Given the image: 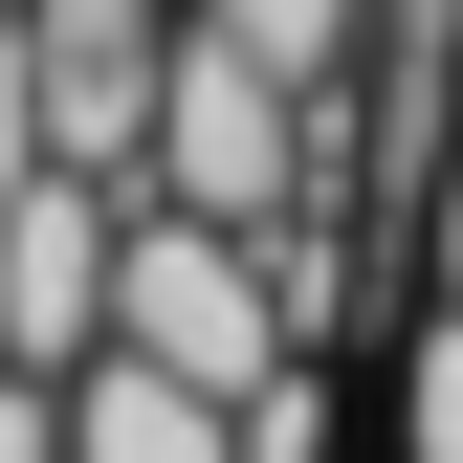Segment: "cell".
Segmentation results:
<instances>
[{"label": "cell", "instance_id": "cell-5", "mask_svg": "<svg viewBox=\"0 0 463 463\" xmlns=\"http://www.w3.org/2000/svg\"><path fill=\"white\" fill-rule=\"evenodd\" d=\"M67 463H243V420L177 397L155 354H89V375H67Z\"/></svg>", "mask_w": 463, "mask_h": 463}, {"label": "cell", "instance_id": "cell-11", "mask_svg": "<svg viewBox=\"0 0 463 463\" xmlns=\"http://www.w3.org/2000/svg\"><path fill=\"white\" fill-rule=\"evenodd\" d=\"M441 133H463V67H441Z\"/></svg>", "mask_w": 463, "mask_h": 463}, {"label": "cell", "instance_id": "cell-7", "mask_svg": "<svg viewBox=\"0 0 463 463\" xmlns=\"http://www.w3.org/2000/svg\"><path fill=\"white\" fill-rule=\"evenodd\" d=\"M397 463H463V309L397 331Z\"/></svg>", "mask_w": 463, "mask_h": 463}, {"label": "cell", "instance_id": "cell-10", "mask_svg": "<svg viewBox=\"0 0 463 463\" xmlns=\"http://www.w3.org/2000/svg\"><path fill=\"white\" fill-rule=\"evenodd\" d=\"M420 265H441V309H463V155L420 177Z\"/></svg>", "mask_w": 463, "mask_h": 463}, {"label": "cell", "instance_id": "cell-6", "mask_svg": "<svg viewBox=\"0 0 463 463\" xmlns=\"http://www.w3.org/2000/svg\"><path fill=\"white\" fill-rule=\"evenodd\" d=\"M199 23L243 44L265 89H309V110H354V89H375V0H199Z\"/></svg>", "mask_w": 463, "mask_h": 463}, {"label": "cell", "instance_id": "cell-8", "mask_svg": "<svg viewBox=\"0 0 463 463\" xmlns=\"http://www.w3.org/2000/svg\"><path fill=\"white\" fill-rule=\"evenodd\" d=\"M44 177V44H23V0H0V199Z\"/></svg>", "mask_w": 463, "mask_h": 463}, {"label": "cell", "instance_id": "cell-9", "mask_svg": "<svg viewBox=\"0 0 463 463\" xmlns=\"http://www.w3.org/2000/svg\"><path fill=\"white\" fill-rule=\"evenodd\" d=\"M0 463H67V375H0Z\"/></svg>", "mask_w": 463, "mask_h": 463}, {"label": "cell", "instance_id": "cell-4", "mask_svg": "<svg viewBox=\"0 0 463 463\" xmlns=\"http://www.w3.org/2000/svg\"><path fill=\"white\" fill-rule=\"evenodd\" d=\"M110 243H133V199H89V177L0 199V375H89L110 354Z\"/></svg>", "mask_w": 463, "mask_h": 463}, {"label": "cell", "instance_id": "cell-2", "mask_svg": "<svg viewBox=\"0 0 463 463\" xmlns=\"http://www.w3.org/2000/svg\"><path fill=\"white\" fill-rule=\"evenodd\" d=\"M110 354H155L177 397H221V420H243L265 375H309L265 243H221V221H177V199H133V243H110Z\"/></svg>", "mask_w": 463, "mask_h": 463}, {"label": "cell", "instance_id": "cell-1", "mask_svg": "<svg viewBox=\"0 0 463 463\" xmlns=\"http://www.w3.org/2000/svg\"><path fill=\"white\" fill-rule=\"evenodd\" d=\"M155 199L221 221V243H287V221L331 199V110H309V89H265L199 0H177V67H155Z\"/></svg>", "mask_w": 463, "mask_h": 463}, {"label": "cell", "instance_id": "cell-3", "mask_svg": "<svg viewBox=\"0 0 463 463\" xmlns=\"http://www.w3.org/2000/svg\"><path fill=\"white\" fill-rule=\"evenodd\" d=\"M44 44V177L155 199V67H177V0H23Z\"/></svg>", "mask_w": 463, "mask_h": 463}]
</instances>
